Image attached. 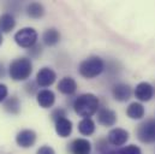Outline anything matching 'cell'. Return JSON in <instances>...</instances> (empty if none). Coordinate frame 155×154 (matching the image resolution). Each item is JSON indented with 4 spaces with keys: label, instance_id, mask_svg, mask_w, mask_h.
Returning a JSON list of instances; mask_svg holds the SVG:
<instances>
[{
    "label": "cell",
    "instance_id": "1",
    "mask_svg": "<svg viewBox=\"0 0 155 154\" xmlns=\"http://www.w3.org/2000/svg\"><path fill=\"white\" fill-rule=\"evenodd\" d=\"M99 98L91 93L81 94L74 102V110L78 116L83 118H90L99 111Z\"/></svg>",
    "mask_w": 155,
    "mask_h": 154
},
{
    "label": "cell",
    "instance_id": "2",
    "mask_svg": "<svg viewBox=\"0 0 155 154\" xmlns=\"http://www.w3.org/2000/svg\"><path fill=\"white\" fill-rule=\"evenodd\" d=\"M33 72V64L29 58H17L8 68V75L13 81L21 82L28 79Z\"/></svg>",
    "mask_w": 155,
    "mask_h": 154
},
{
    "label": "cell",
    "instance_id": "3",
    "mask_svg": "<svg viewBox=\"0 0 155 154\" xmlns=\"http://www.w3.org/2000/svg\"><path fill=\"white\" fill-rule=\"evenodd\" d=\"M105 70V63L100 57H89L87 59H84L78 68L79 75L84 78L91 79L95 78L99 75H101V72Z\"/></svg>",
    "mask_w": 155,
    "mask_h": 154
},
{
    "label": "cell",
    "instance_id": "4",
    "mask_svg": "<svg viewBox=\"0 0 155 154\" xmlns=\"http://www.w3.org/2000/svg\"><path fill=\"white\" fill-rule=\"evenodd\" d=\"M137 139L142 143H154L155 142V119L149 118L142 122L136 130Z\"/></svg>",
    "mask_w": 155,
    "mask_h": 154
},
{
    "label": "cell",
    "instance_id": "5",
    "mask_svg": "<svg viewBox=\"0 0 155 154\" xmlns=\"http://www.w3.org/2000/svg\"><path fill=\"white\" fill-rule=\"evenodd\" d=\"M15 41L19 47L23 48H31L36 45L38 41V32L34 28L27 27L22 28L15 34Z\"/></svg>",
    "mask_w": 155,
    "mask_h": 154
},
{
    "label": "cell",
    "instance_id": "6",
    "mask_svg": "<svg viewBox=\"0 0 155 154\" xmlns=\"http://www.w3.org/2000/svg\"><path fill=\"white\" fill-rule=\"evenodd\" d=\"M16 142L22 148H30L36 142V132L30 129L22 130L16 136Z\"/></svg>",
    "mask_w": 155,
    "mask_h": 154
},
{
    "label": "cell",
    "instance_id": "7",
    "mask_svg": "<svg viewBox=\"0 0 155 154\" xmlns=\"http://www.w3.org/2000/svg\"><path fill=\"white\" fill-rule=\"evenodd\" d=\"M129 132L125 129L121 128H114L108 132L107 136V141L110 145L116 146V147H120L126 143V141L129 140Z\"/></svg>",
    "mask_w": 155,
    "mask_h": 154
},
{
    "label": "cell",
    "instance_id": "8",
    "mask_svg": "<svg viewBox=\"0 0 155 154\" xmlns=\"http://www.w3.org/2000/svg\"><path fill=\"white\" fill-rule=\"evenodd\" d=\"M57 79V74L51 68H42L36 74V84L40 87H51Z\"/></svg>",
    "mask_w": 155,
    "mask_h": 154
},
{
    "label": "cell",
    "instance_id": "9",
    "mask_svg": "<svg viewBox=\"0 0 155 154\" xmlns=\"http://www.w3.org/2000/svg\"><path fill=\"white\" fill-rule=\"evenodd\" d=\"M135 96L140 101H149L154 95V87L148 82H141L135 88Z\"/></svg>",
    "mask_w": 155,
    "mask_h": 154
},
{
    "label": "cell",
    "instance_id": "10",
    "mask_svg": "<svg viewBox=\"0 0 155 154\" xmlns=\"http://www.w3.org/2000/svg\"><path fill=\"white\" fill-rule=\"evenodd\" d=\"M69 152L71 154H90L91 143L87 139H75L69 145Z\"/></svg>",
    "mask_w": 155,
    "mask_h": 154
},
{
    "label": "cell",
    "instance_id": "11",
    "mask_svg": "<svg viewBox=\"0 0 155 154\" xmlns=\"http://www.w3.org/2000/svg\"><path fill=\"white\" fill-rule=\"evenodd\" d=\"M112 95L117 101L124 102L127 101L132 95V89L129 84L125 83H117L112 88Z\"/></svg>",
    "mask_w": 155,
    "mask_h": 154
},
{
    "label": "cell",
    "instance_id": "12",
    "mask_svg": "<svg viewBox=\"0 0 155 154\" xmlns=\"http://www.w3.org/2000/svg\"><path fill=\"white\" fill-rule=\"evenodd\" d=\"M97 122L102 126H107V128L113 126L117 123V113L113 110H110V109H106V107L99 109V111H97Z\"/></svg>",
    "mask_w": 155,
    "mask_h": 154
},
{
    "label": "cell",
    "instance_id": "13",
    "mask_svg": "<svg viewBox=\"0 0 155 154\" xmlns=\"http://www.w3.org/2000/svg\"><path fill=\"white\" fill-rule=\"evenodd\" d=\"M36 101L42 109H49L55 102V94L49 89H42L36 94Z\"/></svg>",
    "mask_w": 155,
    "mask_h": 154
},
{
    "label": "cell",
    "instance_id": "14",
    "mask_svg": "<svg viewBox=\"0 0 155 154\" xmlns=\"http://www.w3.org/2000/svg\"><path fill=\"white\" fill-rule=\"evenodd\" d=\"M54 123H55V132L60 137L65 139V137H69L71 135V132H72V122L70 119H68L65 117V118L58 119Z\"/></svg>",
    "mask_w": 155,
    "mask_h": 154
},
{
    "label": "cell",
    "instance_id": "15",
    "mask_svg": "<svg viewBox=\"0 0 155 154\" xmlns=\"http://www.w3.org/2000/svg\"><path fill=\"white\" fill-rule=\"evenodd\" d=\"M58 89L65 95H72L77 90V82L72 77H64L58 83Z\"/></svg>",
    "mask_w": 155,
    "mask_h": 154
},
{
    "label": "cell",
    "instance_id": "16",
    "mask_svg": "<svg viewBox=\"0 0 155 154\" xmlns=\"http://www.w3.org/2000/svg\"><path fill=\"white\" fill-rule=\"evenodd\" d=\"M146 115V110H144V106L141 104V102H131L127 109H126V116L130 118V119H135V120H138V119H142Z\"/></svg>",
    "mask_w": 155,
    "mask_h": 154
},
{
    "label": "cell",
    "instance_id": "17",
    "mask_svg": "<svg viewBox=\"0 0 155 154\" xmlns=\"http://www.w3.org/2000/svg\"><path fill=\"white\" fill-rule=\"evenodd\" d=\"M16 27V19L11 13H2L0 16V33H10Z\"/></svg>",
    "mask_w": 155,
    "mask_h": 154
},
{
    "label": "cell",
    "instance_id": "18",
    "mask_svg": "<svg viewBox=\"0 0 155 154\" xmlns=\"http://www.w3.org/2000/svg\"><path fill=\"white\" fill-rule=\"evenodd\" d=\"M4 110L10 115H18L21 112V101L16 96L7 98L4 102Z\"/></svg>",
    "mask_w": 155,
    "mask_h": 154
},
{
    "label": "cell",
    "instance_id": "19",
    "mask_svg": "<svg viewBox=\"0 0 155 154\" xmlns=\"http://www.w3.org/2000/svg\"><path fill=\"white\" fill-rule=\"evenodd\" d=\"M78 131L84 136H90L95 131V123L91 118H83L78 123Z\"/></svg>",
    "mask_w": 155,
    "mask_h": 154
},
{
    "label": "cell",
    "instance_id": "20",
    "mask_svg": "<svg viewBox=\"0 0 155 154\" xmlns=\"http://www.w3.org/2000/svg\"><path fill=\"white\" fill-rule=\"evenodd\" d=\"M42 40H43L45 45H47V46H55L60 40V33L54 28L47 29L43 33Z\"/></svg>",
    "mask_w": 155,
    "mask_h": 154
},
{
    "label": "cell",
    "instance_id": "21",
    "mask_svg": "<svg viewBox=\"0 0 155 154\" xmlns=\"http://www.w3.org/2000/svg\"><path fill=\"white\" fill-rule=\"evenodd\" d=\"M27 13L30 18L39 19L45 15V8L40 2H30L27 7Z\"/></svg>",
    "mask_w": 155,
    "mask_h": 154
},
{
    "label": "cell",
    "instance_id": "22",
    "mask_svg": "<svg viewBox=\"0 0 155 154\" xmlns=\"http://www.w3.org/2000/svg\"><path fill=\"white\" fill-rule=\"evenodd\" d=\"M120 153L121 154H142V151L138 146L135 145H129L126 147L120 148Z\"/></svg>",
    "mask_w": 155,
    "mask_h": 154
},
{
    "label": "cell",
    "instance_id": "23",
    "mask_svg": "<svg viewBox=\"0 0 155 154\" xmlns=\"http://www.w3.org/2000/svg\"><path fill=\"white\" fill-rule=\"evenodd\" d=\"M52 119L54 120V122H57L58 119H60V118H65L66 117V111L65 110H63V109H57V110H54L53 112H52Z\"/></svg>",
    "mask_w": 155,
    "mask_h": 154
},
{
    "label": "cell",
    "instance_id": "24",
    "mask_svg": "<svg viewBox=\"0 0 155 154\" xmlns=\"http://www.w3.org/2000/svg\"><path fill=\"white\" fill-rule=\"evenodd\" d=\"M8 95V89L7 87L4 84V83H0V102L1 101H5L6 98Z\"/></svg>",
    "mask_w": 155,
    "mask_h": 154
},
{
    "label": "cell",
    "instance_id": "25",
    "mask_svg": "<svg viewBox=\"0 0 155 154\" xmlns=\"http://www.w3.org/2000/svg\"><path fill=\"white\" fill-rule=\"evenodd\" d=\"M36 154H55V151L51 146H42L38 149Z\"/></svg>",
    "mask_w": 155,
    "mask_h": 154
},
{
    "label": "cell",
    "instance_id": "26",
    "mask_svg": "<svg viewBox=\"0 0 155 154\" xmlns=\"http://www.w3.org/2000/svg\"><path fill=\"white\" fill-rule=\"evenodd\" d=\"M29 49H30L29 51V54L33 55V57H38L39 54H41V46H39V45H35L34 47H31Z\"/></svg>",
    "mask_w": 155,
    "mask_h": 154
},
{
    "label": "cell",
    "instance_id": "27",
    "mask_svg": "<svg viewBox=\"0 0 155 154\" xmlns=\"http://www.w3.org/2000/svg\"><path fill=\"white\" fill-rule=\"evenodd\" d=\"M100 154H121V153H120V149H111V148H108V149L101 152Z\"/></svg>",
    "mask_w": 155,
    "mask_h": 154
},
{
    "label": "cell",
    "instance_id": "28",
    "mask_svg": "<svg viewBox=\"0 0 155 154\" xmlns=\"http://www.w3.org/2000/svg\"><path fill=\"white\" fill-rule=\"evenodd\" d=\"M6 75V70H5V66H4V64L2 63H0V78H2V77Z\"/></svg>",
    "mask_w": 155,
    "mask_h": 154
},
{
    "label": "cell",
    "instance_id": "29",
    "mask_svg": "<svg viewBox=\"0 0 155 154\" xmlns=\"http://www.w3.org/2000/svg\"><path fill=\"white\" fill-rule=\"evenodd\" d=\"M2 41H4V38H2V34L0 33V46L2 45Z\"/></svg>",
    "mask_w": 155,
    "mask_h": 154
}]
</instances>
